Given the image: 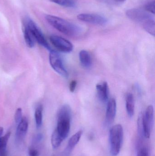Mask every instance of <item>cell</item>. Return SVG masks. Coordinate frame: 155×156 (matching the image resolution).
<instances>
[{
  "instance_id": "83f0119b",
  "label": "cell",
  "mask_w": 155,
  "mask_h": 156,
  "mask_svg": "<svg viewBox=\"0 0 155 156\" xmlns=\"http://www.w3.org/2000/svg\"><path fill=\"white\" fill-rule=\"evenodd\" d=\"M3 128L2 127H0V137H2L3 133Z\"/></svg>"
},
{
  "instance_id": "6da1fadb",
  "label": "cell",
  "mask_w": 155,
  "mask_h": 156,
  "mask_svg": "<svg viewBox=\"0 0 155 156\" xmlns=\"http://www.w3.org/2000/svg\"><path fill=\"white\" fill-rule=\"evenodd\" d=\"M45 18L49 24L66 35L77 36L82 33V29L80 27L61 17L47 15L45 16Z\"/></svg>"
},
{
  "instance_id": "d4e9b609",
  "label": "cell",
  "mask_w": 155,
  "mask_h": 156,
  "mask_svg": "<svg viewBox=\"0 0 155 156\" xmlns=\"http://www.w3.org/2000/svg\"><path fill=\"white\" fill-rule=\"evenodd\" d=\"M76 85H77V81L73 80L71 82L70 85H69V89H70V90L71 92H74L75 91Z\"/></svg>"
},
{
  "instance_id": "4dcf8cb0",
  "label": "cell",
  "mask_w": 155,
  "mask_h": 156,
  "mask_svg": "<svg viewBox=\"0 0 155 156\" xmlns=\"http://www.w3.org/2000/svg\"><path fill=\"white\" fill-rule=\"evenodd\" d=\"M3 156H7V154H5Z\"/></svg>"
},
{
  "instance_id": "603a6c76",
  "label": "cell",
  "mask_w": 155,
  "mask_h": 156,
  "mask_svg": "<svg viewBox=\"0 0 155 156\" xmlns=\"http://www.w3.org/2000/svg\"><path fill=\"white\" fill-rule=\"evenodd\" d=\"M22 118V112L21 108H18L15 114V123L18 124Z\"/></svg>"
},
{
  "instance_id": "7a4b0ae2",
  "label": "cell",
  "mask_w": 155,
  "mask_h": 156,
  "mask_svg": "<svg viewBox=\"0 0 155 156\" xmlns=\"http://www.w3.org/2000/svg\"><path fill=\"white\" fill-rule=\"evenodd\" d=\"M71 109L67 105H63L59 110L57 127L55 131L64 140L68 136L71 127Z\"/></svg>"
},
{
  "instance_id": "2e32d148",
  "label": "cell",
  "mask_w": 155,
  "mask_h": 156,
  "mask_svg": "<svg viewBox=\"0 0 155 156\" xmlns=\"http://www.w3.org/2000/svg\"><path fill=\"white\" fill-rule=\"evenodd\" d=\"M82 134H83L82 131H79L70 138L68 141V145H67L68 150L71 151L75 147L80 141Z\"/></svg>"
},
{
  "instance_id": "cb8c5ba5",
  "label": "cell",
  "mask_w": 155,
  "mask_h": 156,
  "mask_svg": "<svg viewBox=\"0 0 155 156\" xmlns=\"http://www.w3.org/2000/svg\"><path fill=\"white\" fill-rule=\"evenodd\" d=\"M136 156H149L148 149L146 147H143L141 148L137 153Z\"/></svg>"
},
{
  "instance_id": "e0dca14e",
  "label": "cell",
  "mask_w": 155,
  "mask_h": 156,
  "mask_svg": "<svg viewBox=\"0 0 155 156\" xmlns=\"http://www.w3.org/2000/svg\"><path fill=\"white\" fill-rule=\"evenodd\" d=\"M42 105L41 104L39 105L36 107L35 112V118L36 127L37 128H40L42 123Z\"/></svg>"
},
{
  "instance_id": "3957f363",
  "label": "cell",
  "mask_w": 155,
  "mask_h": 156,
  "mask_svg": "<svg viewBox=\"0 0 155 156\" xmlns=\"http://www.w3.org/2000/svg\"><path fill=\"white\" fill-rule=\"evenodd\" d=\"M123 131L122 125H116L111 128L109 134L110 152L113 156H116L120 153L123 143Z\"/></svg>"
},
{
  "instance_id": "ba28073f",
  "label": "cell",
  "mask_w": 155,
  "mask_h": 156,
  "mask_svg": "<svg viewBox=\"0 0 155 156\" xmlns=\"http://www.w3.org/2000/svg\"><path fill=\"white\" fill-rule=\"evenodd\" d=\"M50 40L53 45L59 51L63 53L72 52L73 48L72 44L67 39L57 35H52Z\"/></svg>"
},
{
  "instance_id": "277c9868",
  "label": "cell",
  "mask_w": 155,
  "mask_h": 156,
  "mask_svg": "<svg viewBox=\"0 0 155 156\" xmlns=\"http://www.w3.org/2000/svg\"><path fill=\"white\" fill-rule=\"evenodd\" d=\"M25 25L30 30L35 40L37 41L39 44L50 51L52 50L42 32L32 20L29 18H27Z\"/></svg>"
},
{
  "instance_id": "7c38bea8",
  "label": "cell",
  "mask_w": 155,
  "mask_h": 156,
  "mask_svg": "<svg viewBox=\"0 0 155 156\" xmlns=\"http://www.w3.org/2000/svg\"><path fill=\"white\" fill-rule=\"evenodd\" d=\"M96 89L99 100L103 102H106L108 98V86L107 82L104 81L97 83Z\"/></svg>"
},
{
  "instance_id": "4fadbf2b",
  "label": "cell",
  "mask_w": 155,
  "mask_h": 156,
  "mask_svg": "<svg viewBox=\"0 0 155 156\" xmlns=\"http://www.w3.org/2000/svg\"><path fill=\"white\" fill-rule=\"evenodd\" d=\"M133 95L131 93L127 94L126 98V106L128 116L132 117L134 114L135 104Z\"/></svg>"
},
{
  "instance_id": "7402d4cb",
  "label": "cell",
  "mask_w": 155,
  "mask_h": 156,
  "mask_svg": "<svg viewBox=\"0 0 155 156\" xmlns=\"http://www.w3.org/2000/svg\"><path fill=\"white\" fill-rule=\"evenodd\" d=\"M145 9L147 12H150L153 14H155V0L151 1L147 3L145 5Z\"/></svg>"
},
{
  "instance_id": "30bf717a",
  "label": "cell",
  "mask_w": 155,
  "mask_h": 156,
  "mask_svg": "<svg viewBox=\"0 0 155 156\" xmlns=\"http://www.w3.org/2000/svg\"><path fill=\"white\" fill-rule=\"evenodd\" d=\"M28 128V122L26 117H22L21 122L18 124L15 132V141L17 144L23 142L27 133Z\"/></svg>"
},
{
  "instance_id": "44dd1931",
  "label": "cell",
  "mask_w": 155,
  "mask_h": 156,
  "mask_svg": "<svg viewBox=\"0 0 155 156\" xmlns=\"http://www.w3.org/2000/svg\"><path fill=\"white\" fill-rule=\"evenodd\" d=\"M52 2L66 7H74L76 3L72 0H49Z\"/></svg>"
},
{
  "instance_id": "5bb4252c",
  "label": "cell",
  "mask_w": 155,
  "mask_h": 156,
  "mask_svg": "<svg viewBox=\"0 0 155 156\" xmlns=\"http://www.w3.org/2000/svg\"><path fill=\"white\" fill-rule=\"evenodd\" d=\"M79 59L83 66L88 68L92 65V61L90 54L86 50H81L79 53Z\"/></svg>"
},
{
  "instance_id": "f1b7e54d",
  "label": "cell",
  "mask_w": 155,
  "mask_h": 156,
  "mask_svg": "<svg viewBox=\"0 0 155 156\" xmlns=\"http://www.w3.org/2000/svg\"><path fill=\"white\" fill-rule=\"evenodd\" d=\"M99 1L103 2L108 3H110L111 2H112V0H99Z\"/></svg>"
},
{
  "instance_id": "8992f818",
  "label": "cell",
  "mask_w": 155,
  "mask_h": 156,
  "mask_svg": "<svg viewBox=\"0 0 155 156\" xmlns=\"http://www.w3.org/2000/svg\"><path fill=\"white\" fill-rule=\"evenodd\" d=\"M154 108L153 105L148 106L143 113V136L149 138L151 134V128L153 121Z\"/></svg>"
},
{
  "instance_id": "4316f807",
  "label": "cell",
  "mask_w": 155,
  "mask_h": 156,
  "mask_svg": "<svg viewBox=\"0 0 155 156\" xmlns=\"http://www.w3.org/2000/svg\"><path fill=\"white\" fill-rule=\"evenodd\" d=\"M43 136L42 134H38L35 137V141L36 142H39L42 141V139Z\"/></svg>"
},
{
  "instance_id": "9c48e42d",
  "label": "cell",
  "mask_w": 155,
  "mask_h": 156,
  "mask_svg": "<svg viewBox=\"0 0 155 156\" xmlns=\"http://www.w3.org/2000/svg\"><path fill=\"white\" fill-rule=\"evenodd\" d=\"M77 18L83 22L101 26L105 25L108 22L107 19L104 16L94 14H79L77 16Z\"/></svg>"
},
{
  "instance_id": "f546056e",
  "label": "cell",
  "mask_w": 155,
  "mask_h": 156,
  "mask_svg": "<svg viewBox=\"0 0 155 156\" xmlns=\"http://www.w3.org/2000/svg\"><path fill=\"white\" fill-rule=\"evenodd\" d=\"M115 2H125L126 0H114Z\"/></svg>"
},
{
  "instance_id": "5b68a950",
  "label": "cell",
  "mask_w": 155,
  "mask_h": 156,
  "mask_svg": "<svg viewBox=\"0 0 155 156\" xmlns=\"http://www.w3.org/2000/svg\"><path fill=\"white\" fill-rule=\"evenodd\" d=\"M49 61L53 69L64 77L67 78L68 73L64 66L62 60L60 55L55 50H50Z\"/></svg>"
},
{
  "instance_id": "52a82bcc",
  "label": "cell",
  "mask_w": 155,
  "mask_h": 156,
  "mask_svg": "<svg viewBox=\"0 0 155 156\" xmlns=\"http://www.w3.org/2000/svg\"><path fill=\"white\" fill-rule=\"evenodd\" d=\"M126 15L133 21L142 24L150 19H153V16L146 11L138 8H132L127 10Z\"/></svg>"
},
{
  "instance_id": "ac0fdd59",
  "label": "cell",
  "mask_w": 155,
  "mask_h": 156,
  "mask_svg": "<svg viewBox=\"0 0 155 156\" xmlns=\"http://www.w3.org/2000/svg\"><path fill=\"white\" fill-rule=\"evenodd\" d=\"M10 135L11 133L8 132L4 136L0 137V156H3L6 154V147Z\"/></svg>"
},
{
  "instance_id": "ffe728a7",
  "label": "cell",
  "mask_w": 155,
  "mask_h": 156,
  "mask_svg": "<svg viewBox=\"0 0 155 156\" xmlns=\"http://www.w3.org/2000/svg\"><path fill=\"white\" fill-rule=\"evenodd\" d=\"M144 29L152 35L155 34V22L154 19H151L144 23L143 24Z\"/></svg>"
},
{
  "instance_id": "9a60e30c",
  "label": "cell",
  "mask_w": 155,
  "mask_h": 156,
  "mask_svg": "<svg viewBox=\"0 0 155 156\" xmlns=\"http://www.w3.org/2000/svg\"><path fill=\"white\" fill-rule=\"evenodd\" d=\"M24 37L25 44L27 46L30 48H32L34 46L35 40L30 30L25 25L24 29Z\"/></svg>"
},
{
  "instance_id": "8fae6325",
  "label": "cell",
  "mask_w": 155,
  "mask_h": 156,
  "mask_svg": "<svg viewBox=\"0 0 155 156\" xmlns=\"http://www.w3.org/2000/svg\"><path fill=\"white\" fill-rule=\"evenodd\" d=\"M116 112V103L115 99L112 98L108 101L106 107V119L108 124H111L115 118Z\"/></svg>"
},
{
  "instance_id": "d6986e66",
  "label": "cell",
  "mask_w": 155,
  "mask_h": 156,
  "mask_svg": "<svg viewBox=\"0 0 155 156\" xmlns=\"http://www.w3.org/2000/svg\"><path fill=\"white\" fill-rule=\"evenodd\" d=\"M62 138L59 135L57 132L55 130L51 137V144L54 149L58 148L61 145L63 141Z\"/></svg>"
},
{
  "instance_id": "484cf974",
  "label": "cell",
  "mask_w": 155,
  "mask_h": 156,
  "mask_svg": "<svg viewBox=\"0 0 155 156\" xmlns=\"http://www.w3.org/2000/svg\"><path fill=\"white\" fill-rule=\"evenodd\" d=\"M28 154L29 156H39L40 155L39 151L37 149L33 148L29 149Z\"/></svg>"
}]
</instances>
